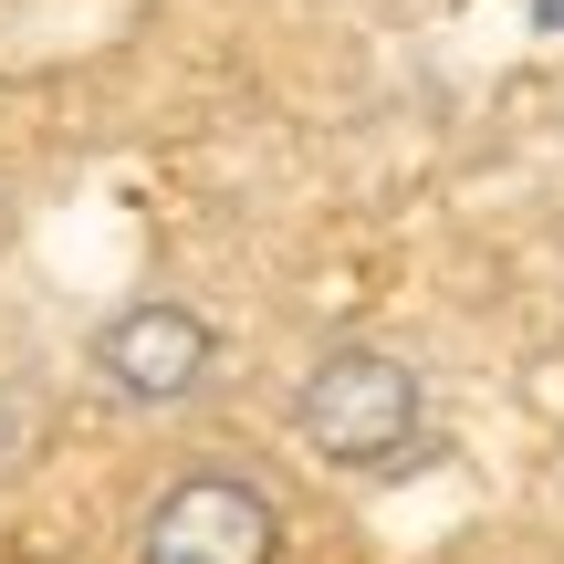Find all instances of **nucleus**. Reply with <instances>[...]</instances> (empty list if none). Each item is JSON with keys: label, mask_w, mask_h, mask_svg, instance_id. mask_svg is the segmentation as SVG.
I'll return each instance as SVG.
<instances>
[{"label": "nucleus", "mask_w": 564, "mask_h": 564, "mask_svg": "<svg viewBox=\"0 0 564 564\" xmlns=\"http://www.w3.org/2000/svg\"><path fill=\"white\" fill-rule=\"evenodd\" d=\"M220 366H230V345L188 293H126L116 314L84 335V387H95L105 408H126V419H178V408H199L209 387H220Z\"/></svg>", "instance_id": "nucleus-3"}, {"label": "nucleus", "mask_w": 564, "mask_h": 564, "mask_svg": "<svg viewBox=\"0 0 564 564\" xmlns=\"http://www.w3.org/2000/svg\"><path fill=\"white\" fill-rule=\"evenodd\" d=\"M282 429L314 470L335 481H398L419 470L429 449V366L408 345H377V335H335L303 356L293 398H282Z\"/></svg>", "instance_id": "nucleus-1"}, {"label": "nucleus", "mask_w": 564, "mask_h": 564, "mask_svg": "<svg viewBox=\"0 0 564 564\" xmlns=\"http://www.w3.org/2000/svg\"><path fill=\"white\" fill-rule=\"evenodd\" d=\"M126 564H293V502L262 460L188 449L178 470L137 491L126 512Z\"/></svg>", "instance_id": "nucleus-2"}]
</instances>
